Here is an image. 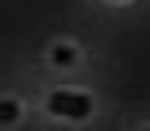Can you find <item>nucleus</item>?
Wrapping results in <instances>:
<instances>
[{"mask_svg":"<svg viewBox=\"0 0 150 131\" xmlns=\"http://www.w3.org/2000/svg\"><path fill=\"white\" fill-rule=\"evenodd\" d=\"M46 112L50 116H66V120H85V116H93V96L88 93H50V100H46Z\"/></svg>","mask_w":150,"mask_h":131,"instance_id":"1","label":"nucleus"},{"mask_svg":"<svg viewBox=\"0 0 150 131\" xmlns=\"http://www.w3.org/2000/svg\"><path fill=\"white\" fill-rule=\"evenodd\" d=\"M77 58H81V50H77V43H69V39H62V43L50 46V62L58 66V70H73Z\"/></svg>","mask_w":150,"mask_h":131,"instance_id":"2","label":"nucleus"},{"mask_svg":"<svg viewBox=\"0 0 150 131\" xmlns=\"http://www.w3.org/2000/svg\"><path fill=\"white\" fill-rule=\"evenodd\" d=\"M19 116H23V104L16 96H4V100H0V127H12Z\"/></svg>","mask_w":150,"mask_h":131,"instance_id":"3","label":"nucleus"},{"mask_svg":"<svg viewBox=\"0 0 150 131\" xmlns=\"http://www.w3.org/2000/svg\"><path fill=\"white\" fill-rule=\"evenodd\" d=\"M115 4H127V0H115Z\"/></svg>","mask_w":150,"mask_h":131,"instance_id":"4","label":"nucleus"}]
</instances>
